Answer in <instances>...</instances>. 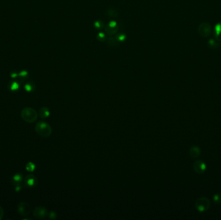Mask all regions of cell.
Here are the masks:
<instances>
[{
	"instance_id": "6da1fadb",
	"label": "cell",
	"mask_w": 221,
	"mask_h": 220,
	"mask_svg": "<svg viewBox=\"0 0 221 220\" xmlns=\"http://www.w3.org/2000/svg\"><path fill=\"white\" fill-rule=\"evenodd\" d=\"M36 132L43 138H47L52 134V128L48 123L40 122L37 123L35 127Z\"/></svg>"
},
{
	"instance_id": "7a4b0ae2",
	"label": "cell",
	"mask_w": 221,
	"mask_h": 220,
	"mask_svg": "<svg viewBox=\"0 0 221 220\" xmlns=\"http://www.w3.org/2000/svg\"><path fill=\"white\" fill-rule=\"evenodd\" d=\"M21 116L22 119L27 123H33L38 118V114L34 108L26 107L21 110Z\"/></svg>"
},
{
	"instance_id": "3957f363",
	"label": "cell",
	"mask_w": 221,
	"mask_h": 220,
	"mask_svg": "<svg viewBox=\"0 0 221 220\" xmlns=\"http://www.w3.org/2000/svg\"><path fill=\"white\" fill-rule=\"evenodd\" d=\"M211 206L210 201L206 197H200L195 203L196 209L199 212L207 211Z\"/></svg>"
},
{
	"instance_id": "277c9868",
	"label": "cell",
	"mask_w": 221,
	"mask_h": 220,
	"mask_svg": "<svg viewBox=\"0 0 221 220\" xmlns=\"http://www.w3.org/2000/svg\"><path fill=\"white\" fill-rule=\"evenodd\" d=\"M198 33L200 35L204 37V38H206L210 35L212 33V27H211L210 25L206 23V22H203L201 23L199 27H198Z\"/></svg>"
},
{
	"instance_id": "5b68a950",
	"label": "cell",
	"mask_w": 221,
	"mask_h": 220,
	"mask_svg": "<svg viewBox=\"0 0 221 220\" xmlns=\"http://www.w3.org/2000/svg\"><path fill=\"white\" fill-rule=\"evenodd\" d=\"M118 30V25L116 21H111L105 27V31L107 35L112 36L114 35Z\"/></svg>"
},
{
	"instance_id": "8992f818",
	"label": "cell",
	"mask_w": 221,
	"mask_h": 220,
	"mask_svg": "<svg viewBox=\"0 0 221 220\" xmlns=\"http://www.w3.org/2000/svg\"><path fill=\"white\" fill-rule=\"evenodd\" d=\"M30 205L26 202H21L18 205V213L22 216H26L30 214L31 212Z\"/></svg>"
},
{
	"instance_id": "52a82bcc",
	"label": "cell",
	"mask_w": 221,
	"mask_h": 220,
	"mask_svg": "<svg viewBox=\"0 0 221 220\" xmlns=\"http://www.w3.org/2000/svg\"><path fill=\"white\" fill-rule=\"evenodd\" d=\"M33 215L36 218L43 219L49 215L47 210L43 207H38L34 209L33 211Z\"/></svg>"
},
{
	"instance_id": "ba28073f",
	"label": "cell",
	"mask_w": 221,
	"mask_h": 220,
	"mask_svg": "<svg viewBox=\"0 0 221 220\" xmlns=\"http://www.w3.org/2000/svg\"><path fill=\"white\" fill-rule=\"evenodd\" d=\"M193 169L198 174H202L206 170V165L202 160H197L194 163Z\"/></svg>"
},
{
	"instance_id": "9c48e42d",
	"label": "cell",
	"mask_w": 221,
	"mask_h": 220,
	"mask_svg": "<svg viewBox=\"0 0 221 220\" xmlns=\"http://www.w3.org/2000/svg\"><path fill=\"white\" fill-rule=\"evenodd\" d=\"M37 183H38V181H37L36 177L33 174L27 175L25 179V184L27 187L33 188L36 186Z\"/></svg>"
},
{
	"instance_id": "30bf717a",
	"label": "cell",
	"mask_w": 221,
	"mask_h": 220,
	"mask_svg": "<svg viewBox=\"0 0 221 220\" xmlns=\"http://www.w3.org/2000/svg\"><path fill=\"white\" fill-rule=\"evenodd\" d=\"M215 37L218 41H221V22L216 25L215 28Z\"/></svg>"
},
{
	"instance_id": "8fae6325",
	"label": "cell",
	"mask_w": 221,
	"mask_h": 220,
	"mask_svg": "<svg viewBox=\"0 0 221 220\" xmlns=\"http://www.w3.org/2000/svg\"><path fill=\"white\" fill-rule=\"evenodd\" d=\"M200 149L198 147H196V146L191 147L190 150V156L193 158H197L198 156L200 155Z\"/></svg>"
},
{
	"instance_id": "7c38bea8",
	"label": "cell",
	"mask_w": 221,
	"mask_h": 220,
	"mask_svg": "<svg viewBox=\"0 0 221 220\" xmlns=\"http://www.w3.org/2000/svg\"><path fill=\"white\" fill-rule=\"evenodd\" d=\"M39 114H40V116L41 118L45 119V118H48L49 115H50V111H49L47 107H43L42 108H40Z\"/></svg>"
},
{
	"instance_id": "4fadbf2b",
	"label": "cell",
	"mask_w": 221,
	"mask_h": 220,
	"mask_svg": "<svg viewBox=\"0 0 221 220\" xmlns=\"http://www.w3.org/2000/svg\"><path fill=\"white\" fill-rule=\"evenodd\" d=\"M22 180H23V175L20 174H16L12 178V182L14 185L21 184Z\"/></svg>"
},
{
	"instance_id": "5bb4252c",
	"label": "cell",
	"mask_w": 221,
	"mask_h": 220,
	"mask_svg": "<svg viewBox=\"0 0 221 220\" xmlns=\"http://www.w3.org/2000/svg\"><path fill=\"white\" fill-rule=\"evenodd\" d=\"M94 27L95 28L98 29V30H101V29L104 28V22L102 21H100V20L96 21L94 23Z\"/></svg>"
},
{
	"instance_id": "9a60e30c",
	"label": "cell",
	"mask_w": 221,
	"mask_h": 220,
	"mask_svg": "<svg viewBox=\"0 0 221 220\" xmlns=\"http://www.w3.org/2000/svg\"><path fill=\"white\" fill-rule=\"evenodd\" d=\"M19 84L16 82V81H13L10 83L9 85V90L11 91H15L17 90L19 88Z\"/></svg>"
},
{
	"instance_id": "2e32d148",
	"label": "cell",
	"mask_w": 221,
	"mask_h": 220,
	"mask_svg": "<svg viewBox=\"0 0 221 220\" xmlns=\"http://www.w3.org/2000/svg\"><path fill=\"white\" fill-rule=\"evenodd\" d=\"M118 41L116 40V38H112V37H109V38L107 39V43L109 44L110 46H113L116 45Z\"/></svg>"
},
{
	"instance_id": "e0dca14e",
	"label": "cell",
	"mask_w": 221,
	"mask_h": 220,
	"mask_svg": "<svg viewBox=\"0 0 221 220\" xmlns=\"http://www.w3.org/2000/svg\"><path fill=\"white\" fill-rule=\"evenodd\" d=\"M25 167H26V169H27V171L33 172V171H34V170H35L36 166H35V165L33 164V163L29 162L26 165Z\"/></svg>"
},
{
	"instance_id": "ac0fdd59",
	"label": "cell",
	"mask_w": 221,
	"mask_h": 220,
	"mask_svg": "<svg viewBox=\"0 0 221 220\" xmlns=\"http://www.w3.org/2000/svg\"><path fill=\"white\" fill-rule=\"evenodd\" d=\"M25 89L27 92H31L34 89V85L32 83H28L25 85Z\"/></svg>"
},
{
	"instance_id": "d6986e66",
	"label": "cell",
	"mask_w": 221,
	"mask_h": 220,
	"mask_svg": "<svg viewBox=\"0 0 221 220\" xmlns=\"http://www.w3.org/2000/svg\"><path fill=\"white\" fill-rule=\"evenodd\" d=\"M116 40L118 41V42H123V41H124L125 40H126V36L124 34L120 33V34H118V35H116Z\"/></svg>"
},
{
	"instance_id": "ffe728a7",
	"label": "cell",
	"mask_w": 221,
	"mask_h": 220,
	"mask_svg": "<svg viewBox=\"0 0 221 220\" xmlns=\"http://www.w3.org/2000/svg\"><path fill=\"white\" fill-rule=\"evenodd\" d=\"M98 41H105L106 40V35L103 33H99L97 36Z\"/></svg>"
},
{
	"instance_id": "44dd1931",
	"label": "cell",
	"mask_w": 221,
	"mask_h": 220,
	"mask_svg": "<svg viewBox=\"0 0 221 220\" xmlns=\"http://www.w3.org/2000/svg\"><path fill=\"white\" fill-rule=\"evenodd\" d=\"M208 45L212 48H217L218 45H219V44H218V43H217V41L213 40V39H210V40L209 41Z\"/></svg>"
},
{
	"instance_id": "7402d4cb",
	"label": "cell",
	"mask_w": 221,
	"mask_h": 220,
	"mask_svg": "<svg viewBox=\"0 0 221 220\" xmlns=\"http://www.w3.org/2000/svg\"><path fill=\"white\" fill-rule=\"evenodd\" d=\"M213 200H214L215 202L217 203L221 202V195L215 194L214 196V197H213Z\"/></svg>"
},
{
	"instance_id": "603a6c76",
	"label": "cell",
	"mask_w": 221,
	"mask_h": 220,
	"mask_svg": "<svg viewBox=\"0 0 221 220\" xmlns=\"http://www.w3.org/2000/svg\"><path fill=\"white\" fill-rule=\"evenodd\" d=\"M49 215V216L51 219H55L56 217V214L55 212H51Z\"/></svg>"
},
{
	"instance_id": "cb8c5ba5",
	"label": "cell",
	"mask_w": 221,
	"mask_h": 220,
	"mask_svg": "<svg viewBox=\"0 0 221 220\" xmlns=\"http://www.w3.org/2000/svg\"><path fill=\"white\" fill-rule=\"evenodd\" d=\"M4 215V210L2 208L1 206H0V219L3 218Z\"/></svg>"
},
{
	"instance_id": "d4e9b609",
	"label": "cell",
	"mask_w": 221,
	"mask_h": 220,
	"mask_svg": "<svg viewBox=\"0 0 221 220\" xmlns=\"http://www.w3.org/2000/svg\"><path fill=\"white\" fill-rule=\"evenodd\" d=\"M19 76H21V77H25V76H27V72L25 70L21 71L20 74H19Z\"/></svg>"
},
{
	"instance_id": "484cf974",
	"label": "cell",
	"mask_w": 221,
	"mask_h": 220,
	"mask_svg": "<svg viewBox=\"0 0 221 220\" xmlns=\"http://www.w3.org/2000/svg\"><path fill=\"white\" fill-rule=\"evenodd\" d=\"M21 189V186L20 184H18V185H15V190L16 191H19Z\"/></svg>"
},
{
	"instance_id": "4316f807",
	"label": "cell",
	"mask_w": 221,
	"mask_h": 220,
	"mask_svg": "<svg viewBox=\"0 0 221 220\" xmlns=\"http://www.w3.org/2000/svg\"><path fill=\"white\" fill-rule=\"evenodd\" d=\"M17 76V74L16 73H14V74H11V77L12 78H16Z\"/></svg>"
}]
</instances>
